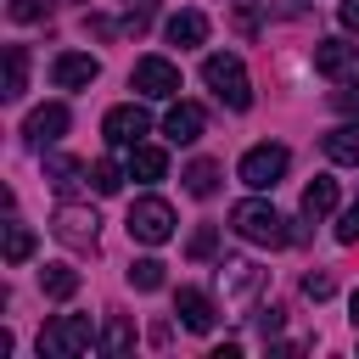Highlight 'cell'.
Returning <instances> with one entry per match:
<instances>
[{"label":"cell","instance_id":"cell-1","mask_svg":"<svg viewBox=\"0 0 359 359\" xmlns=\"http://www.w3.org/2000/svg\"><path fill=\"white\" fill-rule=\"evenodd\" d=\"M230 230H236L241 241H252V247H286V241H292L286 219H280L269 202H258V196H247V202L230 208Z\"/></svg>","mask_w":359,"mask_h":359},{"label":"cell","instance_id":"cell-2","mask_svg":"<svg viewBox=\"0 0 359 359\" xmlns=\"http://www.w3.org/2000/svg\"><path fill=\"white\" fill-rule=\"evenodd\" d=\"M202 79H208V90L230 107V112H247L252 107V84H247V67H241V56H230V50H213L208 62H202Z\"/></svg>","mask_w":359,"mask_h":359},{"label":"cell","instance_id":"cell-3","mask_svg":"<svg viewBox=\"0 0 359 359\" xmlns=\"http://www.w3.org/2000/svg\"><path fill=\"white\" fill-rule=\"evenodd\" d=\"M95 342V331H90V320L84 314H56L45 331H39V359L50 353V359H73V353H84Z\"/></svg>","mask_w":359,"mask_h":359},{"label":"cell","instance_id":"cell-4","mask_svg":"<svg viewBox=\"0 0 359 359\" xmlns=\"http://www.w3.org/2000/svg\"><path fill=\"white\" fill-rule=\"evenodd\" d=\"M129 236L135 241H146V247H163L168 236H174V208L163 202V196H140L135 208H129Z\"/></svg>","mask_w":359,"mask_h":359},{"label":"cell","instance_id":"cell-5","mask_svg":"<svg viewBox=\"0 0 359 359\" xmlns=\"http://www.w3.org/2000/svg\"><path fill=\"white\" fill-rule=\"evenodd\" d=\"M286 163H292V151L286 146H275V140H264V146H252L247 157H241V180L252 185V191H275L280 185V174H286Z\"/></svg>","mask_w":359,"mask_h":359},{"label":"cell","instance_id":"cell-6","mask_svg":"<svg viewBox=\"0 0 359 359\" xmlns=\"http://www.w3.org/2000/svg\"><path fill=\"white\" fill-rule=\"evenodd\" d=\"M129 84H135L140 95H151V101H174V95H180V67H174L168 56H140L135 73H129Z\"/></svg>","mask_w":359,"mask_h":359},{"label":"cell","instance_id":"cell-7","mask_svg":"<svg viewBox=\"0 0 359 359\" xmlns=\"http://www.w3.org/2000/svg\"><path fill=\"white\" fill-rule=\"evenodd\" d=\"M50 230H56V241H62V247H73V252H95V213H90V208H79V202L56 208Z\"/></svg>","mask_w":359,"mask_h":359},{"label":"cell","instance_id":"cell-8","mask_svg":"<svg viewBox=\"0 0 359 359\" xmlns=\"http://www.w3.org/2000/svg\"><path fill=\"white\" fill-rule=\"evenodd\" d=\"M146 129H151V118H146V107H135V101H123V107H112V112L101 118V135H107L112 146H140Z\"/></svg>","mask_w":359,"mask_h":359},{"label":"cell","instance_id":"cell-9","mask_svg":"<svg viewBox=\"0 0 359 359\" xmlns=\"http://www.w3.org/2000/svg\"><path fill=\"white\" fill-rule=\"evenodd\" d=\"M62 135H67V107H62V101H50V107H34V112H28V123H22V140H28L34 151L56 146Z\"/></svg>","mask_w":359,"mask_h":359},{"label":"cell","instance_id":"cell-10","mask_svg":"<svg viewBox=\"0 0 359 359\" xmlns=\"http://www.w3.org/2000/svg\"><path fill=\"white\" fill-rule=\"evenodd\" d=\"M95 73H101V62L84 56V50H62V56L50 62V84H56V90H90Z\"/></svg>","mask_w":359,"mask_h":359},{"label":"cell","instance_id":"cell-11","mask_svg":"<svg viewBox=\"0 0 359 359\" xmlns=\"http://www.w3.org/2000/svg\"><path fill=\"white\" fill-rule=\"evenodd\" d=\"M314 67L325 79H359V45L353 39H320L314 45Z\"/></svg>","mask_w":359,"mask_h":359},{"label":"cell","instance_id":"cell-12","mask_svg":"<svg viewBox=\"0 0 359 359\" xmlns=\"http://www.w3.org/2000/svg\"><path fill=\"white\" fill-rule=\"evenodd\" d=\"M202 129H208V112H202L196 101H174V107H168V118H163V135H168L174 146L202 140Z\"/></svg>","mask_w":359,"mask_h":359},{"label":"cell","instance_id":"cell-13","mask_svg":"<svg viewBox=\"0 0 359 359\" xmlns=\"http://www.w3.org/2000/svg\"><path fill=\"white\" fill-rule=\"evenodd\" d=\"M174 314H180V325H185V331H213V320H219L213 297H208V292H196V286H180V292H174Z\"/></svg>","mask_w":359,"mask_h":359},{"label":"cell","instance_id":"cell-14","mask_svg":"<svg viewBox=\"0 0 359 359\" xmlns=\"http://www.w3.org/2000/svg\"><path fill=\"white\" fill-rule=\"evenodd\" d=\"M168 174V157H163V146H129V180H140V185H151V180H163Z\"/></svg>","mask_w":359,"mask_h":359},{"label":"cell","instance_id":"cell-15","mask_svg":"<svg viewBox=\"0 0 359 359\" xmlns=\"http://www.w3.org/2000/svg\"><path fill=\"white\" fill-rule=\"evenodd\" d=\"M331 208H337V180L331 174H314L303 185V219H325Z\"/></svg>","mask_w":359,"mask_h":359},{"label":"cell","instance_id":"cell-16","mask_svg":"<svg viewBox=\"0 0 359 359\" xmlns=\"http://www.w3.org/2000/svg\"><path fill=\"white\" fill-rule=\"evenodd\" d=\"M320 146H325V157H331V163H342V168H359V123H342V129H331Z\"/></svg>","mask_w":359,"mask_h":359},{"label":"cell","instance_id":"cell-17","mask_svg":"<svg viewBox=\"0 0 359 359\" xmlns=\"http://www.w3.org/2000/svg\"><path fill=\"white\" fill-rule=\"evenodd\" d=\"M168 39H174L180 50L202 45V39H208V17H202V11H174V17H168Z\"/></svg>","mask_w":359,"mask_h":359},{"label":"cell","instance_id":"cell-18","mask_svg":"<svg viewBox=\"0 0 359 359\" xmlns=\"http://www.w3.org/2000/svg\"><path fill=\"white\" fill-rule=\"evenodd\" d=\"M219 280H224V292H230V297H247L264 275H258L247 258H224V264H219Z\"/></svg>","mask_w":359,"mask_h":359},{"label":"cell","instance_id":"cell-19","mask_svg":"<svg viewBox=\"0 0 359 359\" xmlns=\"http://www.w3.org/2000/svg\"><path fill=\"white\" fill-rule=\"evenodd\" d=\"M28 90V45H6V101H17Z\"/></svg>","mask_w":359,"mask_h":359},{"label":"cell","instance_id":"cell-20","mask_svg":"<svg viewBox=\"0 0 359 359\" xmlns=\"http://www.w3.org/2000/svg\"><path fill=\"white\" fill-rule=\"evenodd\" d=\"M0 247H6V264H28V258H34V230H28L22 219H11Z\"/></svg>","mask_w":359,"mask_h":359},{"label":"cell","instance_id":"cell-21","mask_svg":"<svg viewBox=\"0 0 359 359\" xmlns=\"http://www.w3.org/2000/svg\"><path fill=\"white\" fill-rule=\"evenodd\" d=\"M39 286H45V297H73V292H79V269L45 264V269H39Z\"/></svg>","mask_w":359,"mask_h":359},{"label":"cell","instance_id":"cell-22","mask_svg":"<svg viewBox=\"0 0 359 359\" xmlns=\"http://www.w3.org/2000/svg\"><path fill=\"white\" fill-rule=\"evenodd\" d=\"M84 180H90L101 196H112V191L129 180V168H118V163H107V157H101V163H90V168H84Z\"/></svg>","mask_w":359,"mask_h":359},{"label":"cell","instance_id":"cell-23","mask_svg":"<svg viewBox=\"0 0 359 359\" xmlns=\"http://www.w3.org/2000/svg\"><path fill=\"white\" fill-rule=\"evenodd\" d=\"M185 191H191V196H213V191H219V163H208V157L191 163V168H185Z\"/></svg>","mask_w":359,"mask_h":359},{"label":"cell","instance_id":"cell-24","mask_svg":"<svg viewBox=\"0 0 359 359\" xmlns=\"http://www.w3.org/2000/svg\"><path fill=\"white\" fill-rule=\"evenodd\" d=\"M129 286H135V292H157V286H163V264H157V258H135V264H129Z\"/></svg>","mask_w":359,"mask_h":359},{"label":"cell","instance_id":"cell-25","mask_svg":"<svg viewBox=\"0 0 359 359\" xmlns=\"http://www.w3.org/2000/svg\"><path fill=\"white\" fill-rule=\"evenodd\" d=\"M129 348H135L129 320H107V331H101V353H129Z\"/></svg>","mask_w":359,"mask_h":359},{"label":"cell","instance_id":"cell-26","mask_svg":"<svg viewBox=\"0 0 359 359\" xmlns=\"http://www.w3.org/2000/svg\"><path fill=\"white\" fill-rule=\"evenodd\" d=\"M213 247H219V224H196V236L185 241L191 258H213Z\"/></svg>","mask_w":359,"mask_h":359},{"label":"cell","instance_id":"cell-27","mask_svg":"<svg viewBox=\"0 0 359 359\" xmlns=\"http://www.w3.org/2000/svg\"><path fill=\"white\" fill-rule=\"evenodd\" d=\"M331 292H337V280H331L325 269H309V275H303V297H314V303H325Z\"/></svg>","mask_w":359,"mask_h":359},{"label":"cell","instance_id":"cell-28","mask_svg":"<svg viewBox=\"0 0 359 359\" xmlns=\"http://www.w3.org/2000/svg\"><path fill=\"white\" fill-rule=\"evenodd\" d=\"M45 168H50V180H56V185H62V191H73V180H79V174H84V168H79V163H73V157H50V163H45Z\"/></svg>","mask_w":359,"mask_h":359},{"label":"cell","instance_id":"cell-29","mask_svg":"<svg viewBox=\"0 0 359 359\" xmlns=\"http://www.w3.org/2000/svg\"><path fill=\"white\" fill-rule=\"evenodd\" d=\"M6 11H11V22H39V17L50 11V0H11Z\"/></svg>","mask_w":359,"mask_h":359},{"label":"cell","instance_id":"cell-30","mask_svg":"<svg viewBox=\"0 0 359 359\" xmlns=\"http://www.w3.org/2000/svg\"><path fill=\"white\" fill-rule=\"evenodd\" d=\"M123 11H129V17H123V28H135V34H140V28H146V17L157 11V0H123Z\"/></svg>","mask_w":359,"mask_h":359},{"label":"cell","instance_id":"cell-31","mask_svg":"<svg viewBox=\"0 0 359 359\" xmlns=\"http://www.w3.org/2000/svg\"><path fill=\"white\" fill-rule=\"evenodd\" d=\"M331 107L337 112H359V79H342V90L331 95Z\"/></svg>","mask_w":359,"mask_h":359},{"label":"cell","instance_id":"cell-32","mask_svg":"<svg viewBox=\"0 0 359 359\" xmlns=\"http://www.w3.org/2000/svg\"><path fill=\"white\" fill-rule=\"evenodd\" d=\"M337 241H342V247H353V241H359V202L342 213V224H337Z\"/></svg>","mask_w":359,"mask_h":359},{"label":"cell","instance_id":"cell-33","mask_svg":"<svg viewBox=\"0 0 359 359\" xmlns=\"http://www.w3.org/2000/svg\"><path fill=\"white\" fill-rule=\"evenodd\" d=\"M280 325H286V309H275V303H269V309H258V331H264V337H275Z\"/></svg>","mask_w":359,"mask_h":359},{"label":"cell","instance_id":"cell-34","mask_svg":"<svg viewBox=\"0 0 359 359\" xmlns=\"http://www.w3.org/2000/svg\"><path fill=\"white\" fill-rule=\"evenodd\" d=\"M337 17H342V28H353V34H359V0H342V6H337Z\"/></svg>","mask_w":359,"mask_h":359},{"label":"cell","instance_id":"cell-35","mask_svg":"<svg viewBox=\"0 0 359 359\" xmlns=\"http://www.w3.org/2000/svg\"><path fill=\"white\" fill-rule=\"evenodd\" d=\"M264 6H275V11H286V17H297V11H309V0H264Z\"/></svg>","mask_w":359,"mask_h":359},{"label":"cell","instance_id":"cell-36","mask_svg":"<svg viewBox=\"0 0 359 359\" xmlns=\"http://www.w3.org/2000/svg\"><path fill=\"white\" fill-rule=\"evenodd\" d=\"M348 320H353V325H359V292H353V297H348Z\"/></svg>","mask_w":359,"mask_h":359}]
</instances>
